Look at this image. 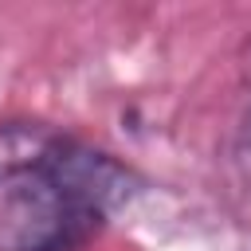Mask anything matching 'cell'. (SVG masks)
<instances>
[{"label": "cell", "instance_id": "1", "mask_svg": "<svg viewBox=\"0 0 251 251\" xmlns=\"http://www.w3.org/2000/svg\"><path fill=\"white\" fill-rule=\"evenodd\" d=\"M98 224L35 165H12L0 196V251H75Z\"/></svg>", "mask_w": 251, "mask_h": 251}, {"label": "cell", "instance_id": "2", "mask_svg": "<svg viewBox=\"0 0 251 251\" xmlns=\"http://www.w3.org/2000/svg\"><path fill=\"white\" fill-rule=\"evenodd\" d=\"M12 165H35L55 188H63L78 208H86L98 220L118 212L137 192V176L122 161L71 137H39Z\"/></svg>", "mask_w": 251, "mask_h": 251}, {"label": "cell", "instance_id": "3", "mask_svg": "<svg viewBox=\"0 0 251 251\" xmlns=\"http://www.w3.org/2000/svg\"><path fill=\"white\" fill-rule=\"evenodd\" d=\"M231 157H235V169H239L243 184H251V82H247V102H243V114H239V126H235Z\"/></svg>", "mask_w": 251, "mask_h": 251}]
</instances>
